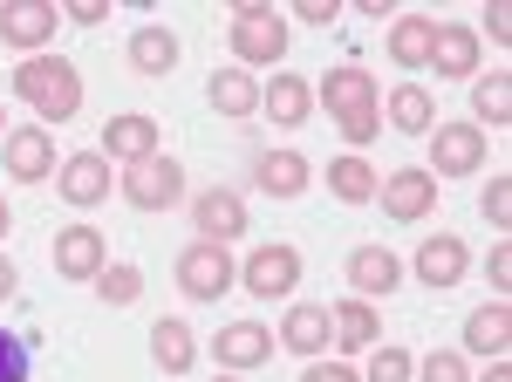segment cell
<instances>
[{
    "instance_id": "obj_38",
    "label": "cell",
    "mask_w": 512,
    "mask_h": 382,
    "mask_svg": "<svg viewBox=\"0 0 512 382\" xmlns=\"http://www.w3.org/2000/svg\"><path fill=\"white\" fill-rule=\"evenodd\" d=\"M62 14H69L76 28H96V21L110 14V0H62Z\"/></svg>"
},
{
    "instance_id": "obj_1",
    "label": "cell",
    "mask_w": 512,
    "mask_h": 382,
    "mask_svg": "<svg viewBox=\"0 0 512 382\" xmlns=\"http://www.w3.org/2000/svg\"><path fill=\"white\" fill-rule=\"evenodd\" d=\"M14 96L35 116L69 123L82 110V76H76V62H62V55H28V62H14Z\"/></svg>"
},
{
    "instance_id": "obj_24",
    "label": "cell",
    "mask_w": 512,
    "mask_h": 382,
    "mask_svg": "<svg viewBox=\"0 0 512 382\" xmlns=\"http://www.w3.org/2000/svg\"><path fill=\"white\" fill-rule=\"evenodd\" d=\"M390 130H403V137H431L437 130V103H431V89L424 82H403V89H390Z\"/></svg>"
},
{
    "instance_id": "obj_32",
    "label": "cell",
    "mask_w": 512,
    "mask_h": 382,
    "mask_svg": "<svg viewBox=\"0 0 512 382\" xmlns=\"http://www.w3.org/2000/svg\"><path fill=\"white\" fill-rule=\"evenodd\" d=\"M410 376H417V355H410V348L383 342L376 355H369V382H410Z\"/></svg>"
},
{
    "instance_id": "obj_26",
    "label": "cell",
    "mask_w": 512,
    "mask_h": 382,
    "mask_svg": "<svg viewBox=\"0 0 512 382\" xmlns=\"http://www.w3.org/2000/svg\"><path fill=\"white\" fill-rule=\"evenodd\" d=\"M151 362H158L164 376H185V369L198 362V335L185 328V321H171V314H164L158 328H151Z\"/></svg>"
},
{
    "instance_id": "obj_35",
    "label": "cell",
    "mask_w": 512,
    "mask_h": 382,
    "mask_svg": "<svg viewBox=\"0 0 512 382\" xmlns=\"http://www.w3.org/2000/svg\"><path fill=\"white\" fill-rule=\"evenodd\" d=\"M335 130H342V137H349L355 151H362V144H369V137H376V130H383V110H362V116H342V123H335Z\"/></svg>"
},
{
    "instance_id": "obj_25",
    "label": "cell",
    "mask_w": 512,
    "mask_h": 382,
    "mask_svg": "<svg viewBox=\"0 0 512 382\" xmlns=\"http://www.w3.org/2000/svg\"><path fill=\"white\" fill-rule=\"evenodd\" d=\"M123 55H130V69H137V76H171V69H178V35L151 21V28H137V35H130Z\"/></svg>"
},
{
    "instance_id": "obj_19",
    "label": "cell",
    "mask_w": 512,
    "mask_h": 382,
    "mask_svg": "<svg viewBox=\"0 0 512 382\" xmlns=\"http://www.w3.org/2000/svg\"><path fill=\"white\" fill-rule=\"evenodd\" d=\"M253 185L267 191V198H301V191L315 185V164L301 151H267V157H253Z\"/></svg>"
},
{
    "instance_id": "obj_29",
    "label": "cell",
    "mask_w": 512,
    "mask_h": 382,
    "mask_svg": "<svg viewBox=\"0 0 512 382\" xmlns=\"http://www.w3.org/2000/svg\"><path fill=\"white\" fill-rule=\"evenodd\" d=\"M328 191H335L342 205H369V198H376V171H369V157H362V151L335 157V164H328Z\"/></svg>"
},
{
    "instance_id": "obj_18",
    "label": "cell",
    "mask_w": 512,
    "mask_h": 382,
    "mask_svg": "<svg viewBox=\"0 0 512 382\" xmlns=\"http://www.w3.org/2000/svg\"><path fill=\"white\" fill-rule=\"evenodd\" d=\"M212 355H219V369H260L267 355H274V328H260V321H233V328H219L212 335Z\"/></svg>"
},
{
    "instance_id": "obj_10",
    "label": "cell",
    "mask_w": 512,
    "mask_h": 382,
    "mask_svg": "<svg viewBox=\"0 0 512 382\" xmlns=\"http://www.w3.org/2000/svg\"><path fill=\"white\" fill-rule=\"evenodd\" d=\"M0 171H7L14 185H41V178L55 171V137H48L41 123L7 130V144H0Z\"/></svg>"
},
{
    "instance_id": "obj_9",
    "label": "cell",
    "mask_w": 512,
    "mask_h": 382,
    "mask_svg": "<svg viewBox=\"0 0 512 382\" xmlns=\"http://www.w3.org/2000/svg\"><path fill=\"white\" fill-rule=\"evenodd\" d=\"M315 96L328 103V123H342V116H362V110H383V89H376V76H369L362 62H342V69H328Z\"/></svg>"
},
{
    "instance_id": "obj_3",
    "label": "cell",
    "mask_w": 512,
    "mask_h": 382,
    "mask_svg": "<svg viewBox=\"0 0 512 382\" xmlns=\"http://www.w3.org/2000/svg\"><path fill=\"white\" fill-rule=\"evenodd\" d=\"M117 185L137 212H171V205L185 198V164H178V157H144V164L123 171Z\"/></svg>"
},
{
    "instance_id": "obj_31",
    "label": "cell",
    "mask_w": 512,
    "mask_h": 382,
    "mask_svg": "<svg viewBox=\"0 0 512 382\" xmlns=\"http://www.w3.org/2000/svg\"><path fill=\"white\" fill-rule=\"evenodd\" d=\"M96 294H103L110 307H130L137 294H144V273H137V267H103V273H96Z\"/></svg>"
},
{
    "instance_id": "obj_37",
    "label": "cell",
    "mask_w": 512,
    "mask_h": 382,
    "mask_svg": "<svg viewBox=\"0 0 512 382\" xmlns=\"http://www.w3.org/2000/svg\"><path fill=\"white\" fill-rule=\"evenodd\" d=\"M485 273H492V301H506V287H512V246H506V239L492 246V260H485Z\"/></svg>"
},
{
    "instance_id": "obj_8",
    "label": "cell",
    "mask_w": 512,
    "mask_h": 382,
    "mask_svg": "<svg viewBox=\"0 0 512 382\" xmlns=\"http://www.w3.org/2000/svg\"><path fill=\"white\" fill-rule=\"evenodd\" d=\"M431 178H465V171H485V130L478 123H437L431 130Z\"/></svg>"
},
{
    "instance_id": "obj_42",
    "label": "cell",
    "mask_w": 512,
    "mask_h": 382,
    "mask_svg": "<svg viewBox=\"0 0 512 382\" xmlns=\"http://www.w3.org/2000/svg\"><path fill=\"white\" fill-rule=\"evenodd\" d=\"M7 294H14V267L0 260V301H7Z\"/></svg>"
},
{
    "instance_id": "obj_36",
    "label": "cell",
    "mask_w": 512,
    "mask_h": 382,
    "mask_svg": "<svg viewBox=\"0 0 512 382\" xmlns=\"http://www.w3.org/2000/svg\"><path fill=\"white\" fill-rule=\"evenodd\" d=\"M485 219H492V226H512V178H492V191H485Z\"/></svg>"
},
{
    "instance_id": "obj_2",
    "label": "cell",
    "mask_w": 512,
    "mask_h": 382,
    "mask_svg": "<svg viewBox=\"0 0 512 382\" xmlns=\"http://www.w3.org/2000/svg\"><path fill=\"white\" fill-rule=\"evenodd\" d=\"M233 55H239V69L287 55V21H280L267 0H233Z\"/></svg>"
},
{
    "instance_id": "obj_12",
    "label": "cell",
    "mask_w": 512,
    "mask_h": 382,
    "mask_svg": "<svg viewBox=\"0 0 512 382\" xmlns=\"http://www.w3.org/2000/svg\"><path fill=\"white\" fill-rule=\"evenodd\" d=\"M55 191L76 205V212H89V205H103L110 198V157L103 151H76L55 164Z\"/></svg>"
},
{
    "instance_id": "obj_34",
    "label": "cell",
    "mask_w": 512,
    "mask_h": 382,
    "mask_svg": "<svg viewBox=\"0 0 512 382\" xmlns=\"http://www.w3.org/2000/svg\"><path fill=\"white\" fill-rule=\"evenodd\" d=\"M0 382H28V342L0 328Z\"/></svg>"
},
{
    "instance_id": "obj_30",
    "label": "cell",
    "mask_w": 512,
    "mask_h": 382,
    "mask_svg": "<svg viewBox=\"0 0 512 382\" xmlns=\"http://www.w3.org/2000/svg\"><path fill=\"white\" fill-rule=\"evenodd\" d=\"M472 110L492 116V130H506V123H512V76H506V69H492V76L472 82Z\"/></svg>"
},
{
    "instance_id": "obj_39",
    "label": "cell",
    "mask_w": 512,
    "mask_h": 382,
    "mask_svg": "<svg viewBox=\"0 0 512 382\" xmlns=\"http://www.w3.org/2000/svg\"><path fill=\"white\" fill-rule=\"evenodd\" d=\"M294 14H301L308 28H328V21H335L342 7H335V0H294Z\"/></svg>"
},
{
    "instance_id": "obj_43",
    "label": "cell",
    "mask_w": 512,
    "mask_h": 382,
    "mask_svg": "<svg viewBox=\"0 0 512 382\" xmlns=\"http://www.w3.org/2000/svg\"><path fill=\"white\" fill-rule=\"evenodd\" d=\"M485 382H512V369H506V362H492V376H485Z\"/></svg>"
},
{
    "instance_id": "obj_17",
    "label": "cell",
    "mask_w": 512,
    "mask_h": 382,
    "mask_svg": "<svg viewBox=\"0 0 512 382\" xmlns=\"http://www.w3.org/2000/svg\"><path fill=\"white\" fill-rule=\"evenodd\" d=\"M280 348H294V355H308L315 362L321 348L335 342V321H328V307L321 301H294L287 314H280V335H274Z\"/></svg>"
},
{
    "instance_id": "obj_6",
    "label": "cell",
    "mask_w": 512,
    "mask_h": 382,
    "mask_svg": "<svg viewBox=\"0 0 512 382\" xmlns=\"http://www.w3.org/2000/svg\"><path fill=\"white\" fill-rule=\"evenodd\" d=\"M178 287L192 294V301H219L226 287H239V267L226 246H205V239H192L185 253H178Z\"/></svg>"
},
{
    "instance_id": "obj_23",
    "label": "cell",
    "mask_w": 512,
    "mask_h": 382,
    "mask_svg": "<svg viewBox=\"0 0 512 382\" xmlns=\"http://www.w3.org/2000/svg\"><path fill=\"white\" fill-rule=\"evenodd\" d=\"M328 321H335V348H342V355H362V348H376V335H383L376 307H369V301H355V294L328 307Z\"/></svg>"
},
{
    "instance_id": "obj_7",
    "label": "cell",
    "mask_w": 512,
    "mask_h": 382,
    "mask_svg": "<svg viewBox=\"0 0 512 382\" xmlns=\"http://www.w3.org/2000/svg\"><path fill=\"white\" fill-rule=\"evenodd\" d=\"M62 28V7L55 0H0V41L21 48V55H41Z\"/></svg>"
},
{
    "instance_id": "obj_20",
    "label": "cell",
    "mask_w": 512,
    "mask_h": 382,
    "mask_svg": "<svg viewBox=\"0 0 512 382\" xmlns=\"http://www.w3.org/2000/svg\"><path fill=\"white\" fill-rule=\"evenodd\" d=\"M260 110L274 116L280 130H294V123H308V110H315V89L294 76V69H274V82H260Z\"/></svg>"
},
{
    "instance_id": "obj_22",
    "label": "cell",
    "mask_w": 512,
    "mask_h": 382,
    "mask_svg": "<svg viewBox=\"0 0 512 382\" xmlns=\"http://www.w3.org/2000/svg\"><path fill=\"white\" fill-rule=\"evenodd\" d=\"M424 69H437V76H472V69H478V35H472V28H458V21H437L431 62H424Z\"/></svg>"
},
{
    "instance_id": "obj_13",
    "label": "cell",
    "mask_w": 512,
    "mask_h": 382,
    "mask_svg": "<svg viewBox=\"0 0 512 382\" xmlns=\"http://www.w3.org/2000/svg\"><path fill=\"white\" fill-rule=\"evenodd\" d=\"M103 157H117L123 171L144 164V157H158V116H144V110L110 116V123H103Z\"/></svg>"
},
{
    "instance_id": "obj_11",
    "label": "cell",
    "mask_w": 512,
    "mask_h": 382,
    "mask_svg": "<svg viewBox=\"0 0 512 382\" xmlns=\"http://www.w3.org/2000/svg\"><path fill=\"white\" fill-rule=\"evenodd\" d=\"M192 226L205 246H233L239 232H246V198L226 185H212V191H198L192 198Z\"/></svg>"
},
{
    "instance_id": "obj_21",
    "label": "cell",
    "mask_w": 512,
    "mask_h": 382,
    "mask_svg": "<svg viewBox=\"0 0 512 382\" xmlns=\"http://www.w3.org/2000/svg\"><path fill=\"white\" fill-rule=\"evenodd\" d=\"M465 348H472V355H492V362H506V348H512V307L506 301L472 307V321H465Z\"/></svg>"
},
{
    "instance_id": "obj_45",
    "label": "cell",
    "mask_w": 512,
    "mask_h": 382,
    "mask_svg": "<svg viewBox=\"0 0 512 382\" xmlns=\"http://www.w3.org/2000/svg\"><path fill=\"white\" fill-rule=\"evenodd\" d=\"M212 382H239V376H233V369H219V376H212Z\"/></svg>"
},
{
    "instance_id": "obj_16",
    "label": "cell",
    "mask_w": 512,
    "mask_h": 382,
    "mask_svg": "<svg viewBox=\"0 0 512 382\" xmlns=\"http://www.w3.org/2000/svg\"><path fill=\"white\" fill-rule=\"evenodd\" d=\"M342 280L355 287V301H376V294H396V280H403V260H396L390 246H355Z\"/></svg>"
},
{
    "instance_id": "obj_5",
    "label": "cell",
    "mask_w": 512,
    "mask_h": 382,
    "mask_svg": "<svg viewBox=\"0 0 512 382\" xmlns=\"http://www.w3.org/2000/svg\"><path fill=\"white\" fill-rule=\"evenodd\" d=\"M376 198H383V212H390L396 226H417V219H431L437 212V178L424 164H403L390 178H376Z\"/></svg>"
},
{
    "instance_id": "obj_28",
    "label": "cell",
    "mask_w": 512,
    "mask_h": 382,
    "mask_svg": "<svg viewBox=\"0 0 512 382\" xmlns=\"http://www.w3.org/2000/svg\"><path fill=\"white\" fill-rule=\"evenodd\" d=\"M205 96H212L219 116H253L260 110V82H253V69H219V76L205 82Z\"/></svg>"
},
{
    "instance_id": "obj_27",
    "label": "cell",
    "mask_w": 512,
    "mask_h": 382,
    "mask_svg": "<svg viewBox=\"0 0 512 382\" xmlns=\"http://www.w3.org/2000/svg\"><path fill=\"white\" fill-rule=\"evenodd\" d=\"M431 35H437L431 14H396V21H390V62L424 69V62H431Z\"/></svg>"
},
{
    "instance_id": "obj_33",
    "label": "cell",
    "mask_w": 512,
    "mask_h": 382,
    "mask_svg": "<svg viewBox=\"0 0 512 382\" xmlns=\"http://www.w3.org/2000/svg\"><path fill=\"white\" fill-rule=\"evenodd\" d=\"M417 376H424V382H472V369H465L458 348H431V355L417 362Z\"/></svg>"
},
{
    "instance_id": "obj_4",
    "label": "cell",
    "mask_w": 512,
    "mask_h": 382,
    "mask_svg": "<svg viewBox=\"0 0 512 382\" xmlns=\"http://www.w3.org/2000/svg\"><path fill=\"white\" fill-rule=\"evenodd\" d=\"M239 287H246L253 301H287V294L301 287V253H294V246H253L246 267H239Z\"/></svg>"
},
{
    "instance_id": "obj_14",
    "label": "cell",
    "mask_w": 512,
    "mask_h": 382,
    "mask_svg": "<svg viewBox=\"0 0 512 382\" xmlns=\"http://www.w3.org/2000/svg\"><path fill=\"white\" fill-rule=\"evenodd\" d=\"M103 267H110V246H103L96 226H62L55 232V273H62V280H96Z\"/></svg>"
},
{
    "instance_id": "obj_40",
    "label": "cell",
    "mask_w": 512,
    "mask_h": 382,
    "mask_svg": "<svg viewBox=\"0 0 512 382\" xmlns=\"http://www.w3.org/2000/svg\"><path fill=\"white\" fill-rule=\"evenodd\" d=\"M301 382H355V369L349 362H308V376Z\"/></svg>"
},
{
    "instance_id": "obj_44",
    "label": "cell",
    "mask_w": 512,
    "mask_h": 382,
    "mask_svg": "<svg viewBox=\"0 0 512 382\" xmlns=\"http://www.w3.org/2000/svg\"><path fill=\"white\" fill-rule=\"evenodd\" d=\"M7 226H14V212H7V198H0V239H7Z\"/></svg>"
},
{
    "instance_id": "obj_41",
    "label": "cell",
    "mask_w": 512,
    "mask_h": 382,
    "mask_svg": "<svg viewBox=\"0 0 512 382\" xmlns=\"http://www.w3.org/2000/svg\"><path fill=\"white\" fill-rule=\"evenodd\" d=\"M485 28H492V41H512V14H506V0H492V7H485Z\"/></svg>"
},
{
    "instance_id": "obj_15",
    "label": "cell",
    "mask_w": 512,
    "mask_h": 382,
    "mask_svg": "<svg viewBox=\"0 0 512 382\" xmlns=\"http://www.w3.org/2000/svg\"><path fill=\"white\" fill-rule=\"evenodd\" d=\"M417 280L431 287V294H444V287H458L465 280V267H472V253H465V239H451V232H431L424 246H417Z\"/></svg>"
}]
</instances>
